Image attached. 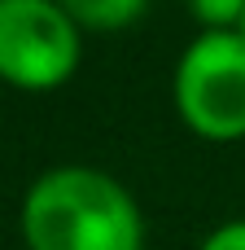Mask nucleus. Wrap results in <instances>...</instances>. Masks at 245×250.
<instances>
[{
    "mask_svg": "<svg viewBox=\"0 0 245 250\" xmlns=\"http://www.w3.org/2000/svg\"><path fill=\"white\" fill-rule=\"evenodd\" d=\"M31 250H145L136 198L96 167H53L22 198Z\"/></svg>",
    "mask_w": 245,
    "mask_h": 250,
    "instance_id": "nucleus-1",
    "label": "nucleus"
},
{
    "mask_svg": "<svg viewBox=\"0 0 245 250\" xmlns=\"http://www.w3.org/2000/svg\"><path fill=\"white\" fill-rule=\"evenodd\" d=\"M175 110L206 141L245 136V40L202 31L175 66Z\"/></svg>",
    "mask_w": 245,
    "mask_h": 250,
    "instance_id": "nucleus-2",
    "label": "nucleus"
},
{
    "mask_svg": "<svg viewBox=\"0 0 245 250\" xmlns=\"http://www.w3.org/2000/svg\"><path fill=\"white\" fill-rule=\"evenodd\" d=\"M79 66V26L57 0H0V79L13 88H57Z\"/></svg>",
    "mask_w": 245,
    "mask_h": 250,
    "instance_id": "nucleus-3",
    "label": "nucleus"
},
{
    "mask_svg": "<svg viewBox=\"0 0 245 250\" xmlns=\"http://www.w3.org/2000/svg\"><path fill=\"white\" fill-rule=\"evenodd\" d=\"M57 4L70 13L79 31H123L149 9V0H57Z\"/></svg>",
    "mask_w": 245,
    "mask_h": 250,
    "instance_id": "nucleus-4",
    "label": "nucleus"
},
{
    "mask_svg": "<svg viewBox=\"0 0 245 250\" xmlns=\"http://www.w3.org/2000/svg\"><path fill=\"white\" fill-rule=\"evenodd\" d=\"M188 9L206 31H232L245 13V0H188Z\"/></svg>",
    "mask_w": 245,
    "mask_h": 250,
    "instance_id": "nucleus-5",
    "label": "nucleus"
},
{
    "mask_svg": "<svg viewBox=\"0 0 245 250\" xmlns=\"http://www.w3.org/2000/svg\"><path fill=\"white\" fill-rule=\"evenodd\" d=\"M197 250H245V220H232V224H219Z\"/></svg>",
    "mask_w": 245,
    "mask_h": 250,
    "instance_id": "nucleus-6",
    "label": "nucleus"
},
{
    "mask_svg": "<svg viewBox=\"0 0 245 250\" xmlns=\"http://www.w3.org/2000/svg\"><path fill=\"white\" fill-rule=\"evenodd\" d=\"M232 35H241V40H245V13L237 18V26H232Z\"/></svg>",
    "mask_w": 245,
    "mask_h": 250,
    "instance_id": "nucleus-7",
    "label": "nucleus"
}]
</instances>
